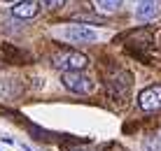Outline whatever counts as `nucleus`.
<instances>
[{
    "mask_svg": "<svg viewBox=\"0 0 161 151\" xmlns=\"http://www.w3.org/2000/svg\"><path fill=\"white\" fill-rule=\"evenodd\" d=\"M61 81H63V86L68 88V91L80 93V96H86V93L93 91V81L89 79L86 75H82V72H63Z\"/></svg>",
    "mask_w": 161,
    "mask_h": 151,
    "instance_id": "obj_3",
    "label": "nucleus"
},
{
    "mask_svg": "<svg viewBox=\"0 0 161 151\" xmlns=\"http://www.w3.org/2000/svg\"><path fill=\"white\" fill-rule=\"evenodd\" d=\"M138 105H140V109H142V112H147V114L161 112V84L147 86L145 91L138 96Z\"/></svg>",
    "mask_w": 161,
    "mask_h": 151,
    "instance_id": "obj_4",
    "label": "nucleus"
},
{
    "mask_svg": "<svg viewBox=\"0 0 161 151\" xmlns=\"http://www.w3.org/2000/svg\"><path fill=\"white\" fill-rule=\"evenodd\" d=\"M131 75L126 70H112L110 75H105V88L114 100H124L131 91Z\"/></svg>",
    "mask_w": 161,
    "mask_h": 151,
    "instance_id": "obj_2",
    "label": "nucleus"
},
{
    "mask_svg": "<svg viewBox=\"0 0 161 151\" xmlns=\"http://www.w3.org/2000/svg\"><path fill=\"white\" fill-rule=\"evenodd\" d=\"M61 35L70 42H93L96 40V33L86 26H70V28H63Z\"/></svg>",
    "mask_w": 161,
    "mask_h": 151,
    "instance_id": "obj_5",
    "label": "nucleus"
},
{
    "mask_svg": "<svg viewBox=\"0 0 161 151\" xmlns=\"http://www.w3.org/2000/svg\"><path fill=\"white\" fill-rule=\"evenodd\" d=\"M37 12H40V7H37L35 0H21L12 7V14L16 19H35Z\"/></svg>",
    "mask_w": 161,
    "mask_h": 151,
    "instance_id": "obj_6",
    "label": "nucleus"
},
{
    "mask_svg": "<svg viewBox=\"0 0 161 151\" xmlns=\"http://www.w3.org/2000/svg\"><path fill=\"white\" fill-rule=\"evenodd\" d=\"M96 3H98L101 9H105V12H114V9L121 7V0H96Z\"/></svg>",
    "mask_w": 161,
    "mask_h": 151,
    "instance_id": "obj_8",
    "label": "nucleus"
},
{
    "mask_svg": "<svg viewBox=\"0 0 161 151\" xmlns=\"http://www.w3.org/2000/svg\"><path fill=\"white\" fill-rule=\"evenodd\" d=\"M75 21H93V23H103V16H96V14H75L73 16Z\"/></svg>",
    "mask_w": 161,
    "mask_h": 151,
    "instance_id": "obj_9",
    "label": "nucleus"
},
{
    "mask_svg": "<svg viewBox=\"0 0 161 151\" xmlns=\"http://www.w3.org/2000/svg\"><path fill=\"white\" fill-rule=\"evenodd\" d=\"M5 3H14L16 5V3H21V0H5Z\"/></svg>",
    "mask_w": 161,
    "mask_h": 151,
    "instance_id": "obj_11",
    "label": "nucleus"
},
{
    "mask_svg": "<svg viewBox=\"0 0 161 151\" xmlns=\"http://www.w3.org/2000/svg\"><path fill=\"white\" fill-rule=\"evenodd\" d=\"M52 65L61 72H82L89 65V58L73 49H61V51L52 54Z\"/></svg>",
    "mask_w": 161,
    "mask_h": 151,
    "instance_id": "obj_1",
    "label": "nucleus"
},
{
    "mask_svg": "<svg viewBox=\"0 0 161 151\" xmlns=\"http://www.w3.org/2000/svg\"><path fill=\"white\" fill-rule=\"evenodd\" d=\"M159 5H161L159 0H140V5L136 9V16L140 21H152L159 14Z\"/></svg>",
    "mask_w": 161,
    "mask_h": 151,
    "instance_id": "obj_7",
    "label": "nucleus"
},
{
    "mask_svg": "<svg viewBox=\"0 0 161 151\" xmlns=\"http://www.w3.org/2000/svg\"><path fill=\"white\" fill-rule=\"evenodd\" d=\"M40 3H42V7H44V9H49V12H52V9L63 7V5L68 3V0H40Z\"/></svg>",
    "mask_w": 161,
    "mask_h": 151,
    "instance_id": "obj_10",
    "label": "nucleus"
}]
</instances>
